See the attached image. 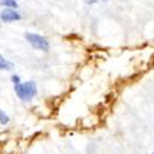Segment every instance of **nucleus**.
<instances>
[{
	"instance_id": "1",
	"label": "nucleus",
	"mask_w": 154,
	"mask_h": 154,
	"mask_svg": "<svg viewBox=\"0 0 154 154\" xmlns=\"http://www.w3.org/2000/svg\"><path fill=\"white\" fill-rule=\"evenodd\" d=\"M15 93L22 101H30L36 96L37 88L35 82H26V83H19L15 85Z\"/></svg>"
},
{
	"instance_id": "2",
	"label": "nucleus",
	"mask_w": 154,
	"mask_h": 154,
	"mask_svg": "<svg viewBox=\"0 0 154 154\" xmlns=\"http://www.w3.org/2000/svg\"><path fill=\"white\" fill-rule=\"evenodd\" d=\"M26 40L27 42L36 49H40V51H48L49 49V42L47 41V38L41 36V35H37V33H26Z\"/></svg>"
},
{
	"instance_id": "3",
	"label": "nucleus",
	"mask_w": 154,
	"mask_h": 154,
	"mask_svg": "<svg viewBox=\"0 0 154 154\" xmlns=\"http://www.w3.org/2000/svg\"><path fill=\"white\" fill-rule=\"evenodd\" d=\"M0 19H2V21H4V22H11V21L20 20L21 16H20V14L16 10L8 8V9L2 11V14H0Z\"/></svg>"
},
{
	"instance_id": "4",
	"label": "nucleus",
	"mask_w": 154,
	"mask_h": 154,
	"mask_svg": "<svg viewBox=\"0 0 154 154\" xmlns=\"http://www.w3.org/2000/svg\"><path fill=\"white\" fill-rule=\"evenodd\" d=\"M11 68H12V63L9 62L3 56H0V70H10Z\"/></svg>"
},
{
	"instance_id": "5",
	"label": "nucleus",
	"mask_w": 154,
	"mask_h": 154,
	"mask_svg": "<svg viewBox=\"0 0 154 154\" xmlns=\"http://www.w3.org/2000/svg\"><path fill=\"white\" fill-rule=\"evenodd\" d=\"M0 3H2L4 6H8L10 9H16L17 8V3L15 0H0Z\"/></svg>"
},
{
	"instance_id": "6",
	"label": "nucleus",
	"mask_w": 154,
	"mask_h": 154,
	"mask_svg": "<svg viewBox=\"0 0 154 154\" xmlns=\"http://www.w3.org/2000/svg\"><path fill=\"white\" fill-rule=\"evenodd\" d=\"M9 121H10L9 116H8V115L2 109H0V123H2V125H8Z\"/></svg>"
},
{
	"instance_id": "7",
	"label": "nucleus",
	"mask_w": 154,
	"mask_h": 154,
	"mask_svg": "<svg viewBox=\"0 0 154 154\" xmlns=\"http://www.w3.org/2000/svg\"><path fill=\"white\" fill-rule=\"evenodd\" d=\"M11 82L14 83L15 85L19 84V83H20V76H19V75H12V76H11Z\"/></svg>"
},
{
	"instance_id": "8",
	"label": "nucleus",
	"mask_w": 154,
	"mask_h": 154,
	"mask_svg": "<svg viewBox=\"0 0 154 154\" xmlns=\"http://www.w3.org/2000/svg\"><path fill=\"white\" fill-rule=\"evenodd\" d=\"M85 2L88 4H95V3H97V0H85Z\"/></svg>"
},
{
	"instance_id": "9",
	"label": "nucleus",
	"mask_w": 154,
	"mask_h": 154,
	"mask_svg": "<svg viewBox=\"0 0 154 154\" xmlns=\"http://www.w3.org/2000/svg\"><path fill=\"white\" fill-rule=\"evenodd\" d=\"M152 154H154V153H152Z\"/></svg>"
}]
</instances>
